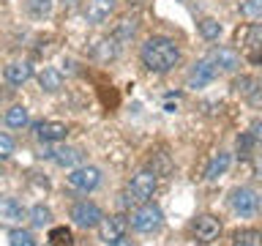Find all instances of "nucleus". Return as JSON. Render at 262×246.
<instances>
[{"label":"nucleus","instance_id":"nucleus-24","mask_svg":"<svg viewBox=\"0 0 262 246\" xmlns=\"http://www.w3.org/2000/svg\"><path fill=\"white\" fill-rule=\"evenodd\" d=\"M49 246H77L74 233L69 227H52L49 230Z\"/></svg>","mask_w":262,"mask_h":246},{"label":"nucleus","instance_id":"nucleus-6","mask_svg":"<svg viewBox=\"0 0 262 246\" xmlns=\"http://www.w3.org/2000/svg\"><path fill=\"white\" fill-rule=\"evenodd\" d=\"M219 69H216V63L210 60V57H202V60H196L191 66V71H188V79H186V88H191V90H200V88H208L213 79L219 77Z\"/></svg>","mask_w":262,"mask_h":246},{"label":"nucleus","instance_id":"nucleus-7","mask_svg":"<svg viewBox=\"0 0 262 246\" xmlns=\"http://www.w3.org/2000/svg\"><path fill=\"white\" fill-rule=\"evenodd\" d=\"M71 219H74V224H77V227L90 230V227H98V224H101V221H104V213H101V208H98L96 202L79 200V202L71 208Z\"/></svg>","mask_w":262,"mask_h":246},{"label":"nucleus","instance_id":"nucleus-5","mask_svg":"<svg viewBox=\"0 0 262 246\" xmlns=\"http://www.w3.org/2000/svg\"><path fill=\"white\" fill-rule=\"evenodd\" d=\"M66 180H69V186L74 189V192H85L88 194L101 183V170L90 167V164H85V167H74L69 175H66Z\"/></svg>","mask_w":262,"mask_h":246},{"label":"nucleus","instance_id":"nucleus-11","mask_svg":"<svg viewBox=\"0 0 262 246\" xmlns=\"http://www.w3.org/2000/svg\"><path fill=\"white\" fill-rule=\"evenodd\" d=\"M126 230H128V216H123V213H115V216L104 219L101 224H98V235H101V241L112 243V241H118V238L126 235Z\"/></svg>","mask_w":262,"mask_h":246},{"label":"nucleus","instance_id":"nucleus-2","mask_svg":"<svg viewBox=\"0 0 262 246\" xmlns=\"http://www.w3.org/2000/svg\"><path fill=\"white\" fill-rule=\"evenodd\" d=\"M235 49H243L246 60L262 66V22H249L232 33Z\"/></svg>","mask_w":262,"mask_h":246},{"label":"nucleus","instance_id":"nucleus-1","mask_svg":"<svg viewBox=\"0 0 262 246\" xmlns=\"http://www.w3.org/2000/svg\"><path fill=\"white\" fill-rule=\"evenodd\" d=\"M139 60L147 71L167 74L180 63V47L169 36H150L139 47Z\"/></svg>","mask_w":262,"mask_h":246},{"label":"nucleus","instance_id":"nucleus-9","mask_svg":"<svg viewBox=\"0 0 262 246\" xmlns=\"http://www.w3.org/2000/svg\"><path fill=\"white\" fill-rule=\"evenodd\" d=\"M221 235V221L210 213H202L194 221V241L196 243H213Z\"/></svg>","mask_w":262,"mask_h":246},{"label":"nucleus","instance_id":"nucleus-14","mask_svg":"<svg viewBox=\"0 0 262 246\" xmlns=\"http://www.w3.org/2000/svg\"><path fill=\"white\" fill-rule=\"evenodd\" d=\"M3 77H6L8 85L22 88L25 82H28V79L33 77V63H30V60H11V63L6 66Z\"/></svg>","mask_w":262,"mask_h":246},{"label":"nucleus","instance_id":"nucleus-27","mask_svg":"<svg viewBox=\"0 0 262 246\" xmlns=\"http://www.w3.org/2000/svg\"><path fill=\"white\" fill-rule=\"evenodd\" d=\"M49 219H52V211H49L47 205H36V208L30 211L33 227H44V224H49Z\"/></svg>","mask_w":262,"mask_h":246},{"label":"nucleus","instance_id":"nucleus-19","mask_svg":"<svg viewBox=\"0 0 262 246\" xmlns=\"http://www.w3.org/2000/svg\"><path fill=\"white\" fill-rule=\"evenodd\" d=\"M47 156L57 164V167H74V164H79V159H82V153L77 148H55V151H49Z\"/></svg>","mask_w":262,"mask_h":246},{"label":"nucleus","instance_id":"nucleus-15","mask_svg":"<svg viewBox=\"0 0 262 246\" xmlns=\"http://www.w3.org/2000/svg\"><path fill=\"white\" fill-rule=\"evenodd\" d=\"M115 11V0H88L85 6V22L88 25H101L110 19V14Z\"/></svg>","mask_w":262,"mask_h":246},{"label":"nucleus","instance_id":"nucleus-4","mask_svg":"<svg viewBox=\"0 0 262 246\" xmlns=\"http://www.w3.org/2000/svg\"><path fill=\"white\" fill-rule=\"evenodd\" d=\"M161 224H164V213H161L159 205H153V202H142L134 211V216H131V227H134L137 233H156Z\"/></svg>","mask_w":262,"mask_h":246},{"label":"nucleus","instance_id":"nucleus-29","mask_svg":"<svg viewBox=\"0 0 262 246\" xmlns=\"http://www.w3.org/2000/svg\"><path fill=\"white\" fill-rule=\"evenodd\" d=\"M11 153H14V139L3 134L0 131V161H6V159H11Z\"/></svg>","mask_w":262,"mask_h":246},{"label":"nucleus","instance_id":"nucleus-16","mask_svg":"<svg viewBox=\"0 0 262 246\" xmlns=\"http://www.w3.org/2000/svg\"><path fill=\"white\" fill-rule=\"evenodd\" d=\"M90 55H93L96 60H101V63H110V60H115V57L120 55V41L115 36L98 38L93 44V49H90Z\"/></svg>","mask_w":262,"mask_h":246},{"label":"nucleus","instance_id":"nucleus-30","mask_svg":"<svg viewBox=\"0 0 262 246\" xmlns=\"http://www.w3.org/2000/svg\"><path fill=\"white\" fill-rule=\"evenodd\" d=\"M249 134H251V139H254L257 145H262V120H254V123H251V131H249Z\"/></svg>","mask_w":262,"mask_h":246},{"label":"nucleus","instance_id":"nucleus-31","mask_svg":"<svg viewBox=\"0 0 262 246\" xmlns=\"http://www.w3.org/2000/svg\"><path fill=\"white\" fill-rule=\"evenodd\" d=\"M6 211H8V213H11V216H14V219H22V216H25V211H22V208H19V205H16V202H14V200H8V202H6Z\"/></svg>","mask_w":262,"mask_h":246},{"label":"nucleus","instance_id":"nucleus-20","mask_svg":"<svg viewBox=\"0 0 262 246\" xmlns=\"http://www.w3.org/2000/svg\"><path fill=\"white\" fill-rule=\"evenodd\" d=\"M38 85H41V90H47V93H57V90L63 88V74L57 69H52V66H47V69L38 74Z\"/></svg>","mask_w":262,"mask_h":246},{"label":"nucleus","instance_id":"nucleus-21","mask_svg":"<svg viewBox=\"0 0 262 246\" xmlns=\"http://www.w3.org/2000/svg\"><path fill=\"white\" fill-rule=\"evenodd\" d=\"M227 167H229V153H227V151H219V153L210 159L208 170H205V180H219V178L227 172Z\"/></svg>","mask_w":262,"mask_h":246},{"label":"nucleus","instance_id":"nucleus-12","mask_svg":"<svg viewBox=\"0 0 262 246\" xmlns=\"http://www.w3.org/2000/svg\"><path fill=\"white\" fill-rule=\"evenodd\" d=\"M232 88H235V93H241L243 98H249L251 104L262 101V82L257 77H251V74H241V77H235Z\"/></svg>","mask_w":262,"mask_h":246},{"label":"nucleus","instance_id":"nucleus-33","mask_svg":"<svg viewBox=\"0 0 262 246\" xmlns=\"http://www.w3.org/2000/svg\"><path fill=\"white\" fill-rule=\"evenodd\" d=\"M110 246H134V243H131V241H128L126 235H123V238H118V241H112Z\"/></svg>","mask_w":262,"mask_h":246},{"label":"nucleus","instance_id":"nucleus-17","mask_svg":"<svg viewBox=\"0 0 262 246\" xmlns=\"http://www.w3.org/2000/svg\"><path fill=\"white\" fill-rule=\"evenodd\" d=\"M139 33V19L137 16H120L118 22H115L112 28V36L120 41V44H128V41H134Z\"/></svg>","mask_w":262,"mask_h":246},{"label":"nucleus","instance_id":"nucleus-10","mask_svg":"<svg viewBox=\"0 0 262 246\" xmlns=\"http://www.w3.org/2000/svg\"><path fill=\"white\" fill-rule=\"evenodd\" d=\"M33 134L41 142H63L69 137V126L60 120H38V123H33Z\"/></svg>","mask_w":262,"mask_h":246},{"label":"nucleus","instance_id":"nucleus-28","mask_svg":"<svg viewBox=\"0 0 262 246\" xmlns=\"http://www.w3.org/2000/svg\"><path fill=\"white\" fill-rule=\"evenodd\" d=\"M8 241H11V246H36V241H33V235L28 230H11Z\"/></svg>","mask_w":262,"mask_h":246},{"label":"nucleus","instance_id":"nucleus-26","mask_svg":"<svg viewBox=\"0 0 262 246\" xmlns=\"http://www.w3.org/2000/svg\"><path fill=\"white\" fill-rule=\"evenodd\" d=\"M241 14L246 19H262V0H243Z\"/></svg>","mask_w":262,"mask_h":246},{"label":"nucleus","instance_id":"nucleus-8","mask_svg":"<svg viewBox=\"0 0 262 246\" xmlns=\"http://www.w3.org/2000/svg\"><path fill=\"white\" fill-rule=\"evenodd\" d=\"M229 205H232V211L237 216H254V213L259 211L262 200L254 189H235V192L229 194Z\"/></svg>","mask_w":262,"mask_h":246},{"label":"nucleus","instance_id":"nucleus-22","mask_svg":"<svg viewBox=\"0 0 262 246\" xmlns=\"http://www.w3.org/2000/svg\"><path fill=\"white\" fill-rule=\"evenodd\" d=\"M232 246H262V230H237L232 235Z\"/></svg>","mask_w":262,"mask_h":246},{"label":"nucleus","instance_id":"nucleus-18","mask_svg":"<svg viewBox=\"0 0 262 246\" xmlns=\"http://www.w3.org/2000/svg\"><path fill=\"white\" fill-rule=\"evenodd\" d=\"M3 120H6L8 129H25V126L30 123V112H28V107L14 104V107H8V110H6Z\"/></svg>","mask_w":262,"mask_h":246},{"label":"nucleus","instance_id":"nucleus-25","mask_svg":"<svg viewBox=\"0 0 262 246\" xmlns=\"http://www.w3.org/2000/svg\"><path fill=\"white\" fill-rule=\"evenodd\" d=\"M200 36H202L205 41H219V36H221V22H219V19H210V16L200 19Z\"/></svg>","mask_w":262,"mask_h":246},{"label":"nucleus","instance_id":"nucleus-23","mask_svg":"<svg viewBox=\"0 0 262 246\" xmlns=\"http://www.w3.org/2000/svg\"><path fill=\"white\" fill-rule=\"evenodd\" d=\"M25 11L33 19H44V16L52 14V0H25Z\"/></svg>","mask_w":262,"mask_h":246},{"label":"nucleus","instance_id":"nucleus-3","mask_svg":"<svg viewBox=\"0 0 262 246\" xmlns=\"http://www.w3.org/2000/svg\"><path fill=\"white\" fill-rule=\"evenodd\" d=\"M156 186H159V172L156 170H139L128 183V194L134 202H150Z\"/></svg>","mask_w":262,"mask_h":246},{"label":"nucleus","instance_id":"nucleus-32","mask_svg":"<svg viewBox=\"0 0 262 246\" xmlns=\"http://www.w3.org/2000/svg\"><path fill=\"white\" fill-rule=\"evenodd\" d=\"M126 3L131 6V8H142V6H147L150 0H126Z\"/></svg>","mask_w":262,"mask_h":246},{"label":"nucleus","instance_id":"nucleus-13","mask_svg":"<svg viewBox=\"0 0 262 246\" xmlns=\"http://www.w3.org/2000/svg\"><path fill=\"white\" fill-rule=\"evenodd\" d=\"M210 60L216 63L219 71H227V74H232V71L241 69V55H237V49H232V47H219V49H213V52H210Z\"/></svg>","mask_w":262,"mask_h":246}]
</instances>
